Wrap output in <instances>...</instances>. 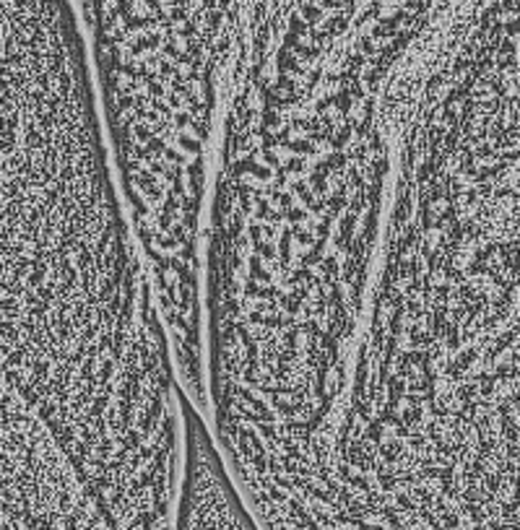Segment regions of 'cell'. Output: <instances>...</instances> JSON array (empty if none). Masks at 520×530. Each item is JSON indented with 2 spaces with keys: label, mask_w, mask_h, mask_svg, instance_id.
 <instances>
[{
  "label": "cell",
  "mask_w": 520,
  "mask_h": 530,
  "mask_svg": "<svg viewBox=\"0 0 520 530\" xmlns=\"http://www.w3.org/2000/svg\"><path fill=\"white\" fill-rule=\"evenodd\" d=\"M372 0H78L81 13L169 31H224L255 23H286L304 10L356 8Z\"/></svg>",
  "instance_id": "cell-2"
},
{
  "label": "cell",
  "mask_w": 520,
  "mask_h": 530,
  "mask_svg": "<svg viewBox=\"0 0 520 530\" xmlns=\"http://www.w3.org/2000/svg\"><path fill=\"white\" fill-rule=\"evenodd\" d=\"M0 382L120 530H177L185 416L120 218L70 0L0 39Z\"/></svg>",
  "instance_id": "cell-1"
}]
</instances>
